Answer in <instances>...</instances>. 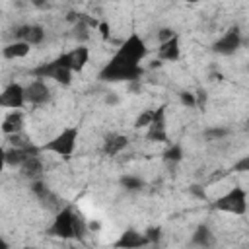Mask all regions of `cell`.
<instances>
[{
	"mask_svg": "<svg viewBox=\"0 0 249 249\" xmlns=\"http://www.w3.org/2000/svg\"><path fill=\"white\" fill-rule=\"evenodd\" d=\"M29 51H31V45H27L25 41H14V43H10V45H6L4 49H2V56L4 58H8V60H14V58H23V56H27L29 54Z\"/></svg>",
	"mask_w": 249,
	"mask_h": 249,
	"instance_id": "44dd1931",
	"label": "cell"
},
{
	"mask_svg": "<svg viewBox=\"0 0 249 249\" xmlns=\"http://www.w3.org/2000/svg\"><path fill=\"white\" fill-rule=\"evenodd\" d=\"M210 206L214 210H220V212L243 216L247 212V191L243 187H233L226 195H222L220 198H216Z\"/></svg>",
	"mask_w": 249,
	"mask_h": 249,
	"instance_id": "277c9868",
	"label": "cell"
},
{
	"mask_svg": "<svg viewBox=\"0 0 249 249\" xmlns=\"http://www.w3.org/2000/svg\"><path fill=\"white\" fill-rule=\"evenodd\" d=\"M31 4L37 8V10H47L51 6V0H31Z\"/></svg>",
	"mask_w": 249,
	"mask_h": 249,
	"instance_id": "4dcf8cb0",
	"label": "cell"
},
{
	"mask_svg": "<svg viewBox=\"0 0 249 249\" xmlns=\"http://www.w3.org/2000/svg\"><path fill=\"white\" fill-rule=\"evenodd\" d=\"M175 35V31L171 29V27H161L160 31H158V39H160V43L161 41H167L169 37H173Z\"/></svg>",
	"mask_w": 249,
	"mask_h": 249,
	"instance_id": "83f0119b",
	"label": "cell"
},
{
	"mask_svg": "<svg viewBox=\"0 0 249 249\" xmlns=\"http://www.w3.org/2000/svg\"><path fill=\"white\" fill-rule=\"evenodd\" d=\"M19 171L23 177H27L29 181H37L43 177V161L39 158V152H33L25 158V161L19 165Z\"/></svg>",
	"mask_w": 249,
	"mask_h": 249,
	"instance_id": "5bb4252c",
	"label": "cell"
},
{
	"mask_svg": "<svg viewBox=\"0 0 249 249\" xmlns=\"http://www.w3.org/2000/svg\"><path fill=\"white\" fill-rule=\"evenodd\" d=\"M144 74V68L140 64L126 62L119 56H111L109 62L99 70V80L101 82H136Z\"/></svg>",
	"mask_w": 249,
	"mask_h": 249,
	"instance_id": "7a4b0ae2",
	"label": "cell"
},
{
	"mask_svg": "<svg viewBox=\"0 0 249 249\" xmlns=\"http://www.w3.org/2000/svg\"><path fill=\"white\" fill-rule=\"evenodd\" d=\"M33 152H39V150L33 148V146H12V148L4 150L6 165H10V167H19V165L25 161V158H27L29 154H33Z\"/></svg>",
	"mask_w": 249,
	"mask_h": 249,
	"instance_id": "2e32d148",
	"label": "cell"
},
{
	"mask_svg": "<svg viewBox=\"0 0 249 249\" xmlns=\"http://www.w3.org/2000/svg\"><path fill=\"white\" fill-rule=\"evenodd\" d=\"M177 2H189V4H195V2H200V0H177Z\"/></svg>",
	"mask_w": 249,
	"mask_h": 249,
	"instance_id": "8d00e7d4",
	"label": "cell"
},
{
	"mask_svg": "<svg viewBox=\"0 0 249 249\" xmlns=\"http://www.w3.org/2000/svg\"><path fill=\"white\" fill-rule=\"evenodd\" d=\"M128 146V138L119 132H109L103 138V154L105 156H117Z\"/></svg>",
	"mask_w": 249,
	"mask_h": 249,
	"instance_id": "ac0fdd59",
	"label": "cell"
},
{
	"mask_svg": "<svg viewBox=\"0 0 249 249\" xmlns=\"http://www.w3.org/2000/svg\"><path fill=\"white\" fill-rule=\"evenodd\" d=\"M179 54H181V45H179V35L177 33L173 37H169L167 41H161L160 47H158L160 60L175 62V60H179Z\"/></svg>",
	"mask_w": 249,
	"mask_h": 249,
	"instance_id": "9a60e30c",
	"label": "cell"
},
{
	"mask_svg": "<svg viewBox=\"0 0 249 249\" xmlns=\"http://www.w3.org/2000/svg\"><path fill=\"white\" fill-rule=\"evenodd\" d=\"M47 233L54 235V237H60V239L84 241V237L88 233V224L78 212H74L68 206H62L58 212H54V220L49 226Z\"/></svg>",
	"mask_w": 249,
	"mask_h": 249,
	"instance_id": "6da1fadb",
	"label": "cell"
},
{
	"mask_svg": "<svg viewBox=\"0 0 249 249\" xmlns=\"http://www.w3.org/2000/svg\"><path fill=\"white\" fill-rule=\"evenodd\" d=\"M189 191L196 196V198H206V193H204V189L202 187H198V185H193V187H189Z\"/></svg>",
	"mask_w": 249,
	"mask_h": 249,
	"instance_id": "f546056e",
	"label": "cell"
},
{
	"mask_svg": "<svg viewBox=\"0 0 249 249\" xmlns=\"http://www.w3.org/2000/svg\"><path fill=\"white\" fill-rule=\"evenodd\" d=\"M60 56H62L64 64H66L72 72H80V70H84V66H86L88 60H89V49L84 47V45H78V47H74L72 51H68V53L60 54Z\"/></svg>",
	"mask_w": 249,
	"mask_h": 249,
	"instance_id": "7c38bea8",
	"label": "cell"
},
{
	"mask_svg": "<svg viewBox=\"0 0 249 249\" xmlns=\"http://www.w3.org/2000/svg\"><path fill=\"white\" fill-rule=\"evenodd\" d=\"M14 35H16V39H19V41H25L27 45H41L43 41H45V29L41 27V25H21V27H18L16 31H14Z\"/></svg>",
	"mask_w": 249,
	"mask_h": 249,
	"instance_id": "4fadbf2b",
	"label": "cell"
},
{
	"mask_svg": "<svg viewBox=\"0 0 249 249\" xmlns=\"http://www.w3.org/2000/svg\"><path fill=\"white\" fill-rule=\"evenodd\" d=\"M144 245H150V241H148L146 233H140L136 230H126L115 241V247H124V249H136V247H144Z\"/></svg>",
	"mask_w": 249,
	"mask_h": 249,
	"instance_id": "e0dca14e",
	"label": "cell"
},
{
	"mask_svg": "<svg viewBox=\"0 0 249 249\" xmlns=\"http://www.w3.org/2000/svg\"><path fill=\"white\" fill-rule=\"evenodd\" d=\"M239 47H241V33H239L237 27H231V29H228V31L212 45V51H214L216 54L230 56V54H233Z\"/></svg>",
	"mask_w": 249,
	"mask_h": 249,
	"instance_id": "52a82bcc",
	"label": "cell"
},
{
	"mask_svg": "<svg viewBox=\"0 0 249 249\" xmlns=\"http://www.w3.org/2000/svg\"><path fill=\"white\" fill-rule=\"evenodd\" d=\"M33 76L35 78H51L62 86H70V82H72V70L64 64L62 56H56L54 60L37 66L33 70Z\"/></svg>",
	"mask_w": 249,
	"mask_h": 249,
	"instance_id": "8992f818",
	"label": "cell"
},
{
	"mask_svg": "<svg viewBox=\"0 0 249 249\" xmlns=\"http://www.w3.org/2000/svg\"><path fill=\"white\" fill-rule=\"evenodd\" d=\"M0 249H8V241H4L2 237H0Z\"/></svg>",
	"mask_w": 249,
	"mask_h": 249,
	"instance_id": "d590c367",
	"label": "cell"
},
{
	"mask_svg": "<svg viewBox=\"0 0 249 249\" xmlns=\"http://www.w3.org/2000/svg\"><path fill=\"white\" fill-rule=\"evenodd\" d=\"M146 54H148V47L138 33H130L115 53V56L126 62H132V64H140L146 58Z\"/></svg>",
	"mask_w": 249,
	"mask_h": 249,
	"instance_id": "5b68a950",
	"label": "cell"
},
{
	"mask_svg": "<svg viewBox=\"0 0 249 249\" xmlns=\"http://www.w3.org/2000/svg\"><path fill=\"white\" fill-rule=\"evenodd\" d=\"M181 158H183V148L179 144H171L163 152V161H167V163H177V161H181Z\"/></svg>",
	"mask_w": 249,
	"mask_h": 249,
	"instance_id": "7402d4cb",
	"label": "cell"
},
{
	"mask_svg": "<svg viewBox=\"0 0 249 249\" xmlns=\"http://www.w3.org/2000/svg\"><path fill=\"white\" fill-rule=\"evenodd\" d=\"M121 185L126 189V191H140L144 187V181L140 177H134V175H124L121 179Z\"/></svg>",
	"mask_w": 249,
	"mask_h": 249,
	"instance_id": "603a6c76",
	"label": "cell"
},
{
	"mask_svg": "<svg viewBox=\"0 0 249 249\" xmlns=\"http://www.w3.org/2000/svg\"><path fill=\"white\" fill-rule=\"evenodd\" d=\"M160 235H161V230L160 228H148V231H146V237H148L150 243H156L160 239Z\"/></svg>",
	"mask_w": 249,
	"mask_h": 249,
	"instance_id": "4316f807",
	"label": "cell"
},
{
	"mask_svg": "<svg viewBox=\"0 0 249 249\" xmlns=\"http://www.w3.org/2000/svg\"><path fill=\"white\" fill-rule=\"evenodd\" d=\"M0 128H2L4 134H10V136L21 132V128H23V113H21V109H10V113L2 119Z\"/></svg>",
	"mask_w": 249,
	"mask_h": 249,
	"instance_id": "d6986e66",
	"label": "cell"
},
{
	"mask_svg": "<svg viewBox=\"0 0 249 249\" xmlns=\"http://www.w3.org/2000/svg\"><path fill=\"white\" fill-rule=\"evenodd\" d=\"M31 191H33V195L41 200V204L43 206H47L49 210H54V212H58L60 208H62V202H60V198L47 187V185H43L41 183V179H37V181H31Z\"/></svg>",
	"mask_w": 249,
	"mask_h": 249,
	"instance_id": "8fae6325",
	"label": "cell"
},
{
	"mask_svg": "<svg viewBox=\"0 0 249 249\" xmlns=\"http://www.w3.org/2000/svg\"><path fill=\"white\" fill-rule=\"evenodd\" d=\"M179 99H181V103H183V105H187V107H196V99H195V93L183 91V93H179Z\"/></svg>",
	"mask_w": 249,
	"mask_h": 249,
	"instance_id": "484cf974",
	"label": "cell"
},
{
	"mask_svg": "<svg viewBox=\"0 0 249 249\" xmlns=\"http://www.w3.org/2000/svg\"><path fill=\"white\" fill-rule=\"evenodd\" d=\"M195 99H196V105H204V101H206V91L204 89H198L196 93H195Z\"/></svg>",
	"mask_w": 249,
	"mask_h": 249,
	"instance_id": "1f68e13d",
	"label": "cell"
},
{
	"mask_svg": "<svg viewBox=\"0 0 249 249\" xmlns=\"http://www.w3.org/2000/svg\"><path fill=\"white\" fill-rule=\"evenodd\" d=\"M228 134H230L228 128H208V130H204V136L208 140H220V138H224Z\"/></svg>",
	"mask_w": 249,
	"mask_h": 249,
	"instance_id": "d4e9b609",
	"label": "cell"
},
{
	"mask_svg": "<svg viewBox=\"0 0 249 249\" xmlns=\"http://www.w3.org/2000/svg\"><path fill=\"white\" fill-rule=\"evenodd\" d=\"M191 243L193 245H198V247H212L216 243V235L212 233V230L206 224H200V226H196Z\"/></svg>",
	"mask_w": 249,
	"mask_h": 249,
	"instance_id": "ffe728a7",
	"label": "cell"
},
{
	"mask_svg": "<svg viewBox=\"0 0 249 249\" xmlns=\"http://www.w3.org/2000/svg\"><path fill=\"white\" fill-rule=\"evenodd\" d=\"M99 29H101V35L107 37V33H109V31H107V23H99Z\"/></svg>",
	"mask_w": 249,
	"mask_h": 249,
	"instance_id": "e575fe53",
	"label": "cell"
},
{
	"mask_svg": "<svg viewBox=\"0 0 249 249\" xmlns=\"http://www.w3.org/2000/svg\"><path fill=\"white\" fill-rule=\"evenodd\" d=\"M105 101H107V103H111V105H115V103H117V101H119V97H117V95H115V93H109V95H107V97H105Z\"/></svg>",
	"mask_w": 249,
	"mask_h": 249,
	"instance_id": "d6a6232c",
	"label": "cell"
},
{
	"mask_svg": "<svg viewBox=\"0 0 249 249\" xmlns=\"http://www.w3.org/2000/svg\"><path fill=\"white\" fill-rule=\"evenodd\" d=\"M165 105H161V107H158L156 109V113H154V119L150 121V124L146 126L148 128V132H146V136H148V140H152V142H167V130H165Z\"/></svg>",
	"mask_w": 249,
	"mask_h": 249,
	"instance_id": "30bf717a",
	"label": "cell"
},
{
	"mask_svg": "<svg viewBox=\"0 0 249 249\" xmlns=\"http://www.w3.org/2000/svg\"><path fill=\"white\" fill-rule=\"evenodd\" d=\"M154 113H156V109H148V111H144V113H140V115L136 117V121H134V126H136V128H142V126H148V124H150V121L154 119Z\"/></svg>",
	"mask_w": 249,
	"mask_h": 249,
	"instance_id": "cb8c5ba5",
	"label": "cell"
},
{
	"mask_svg": "<svg viewBox=\"0 0 249 249\" xmlns=\"http://www.w3.org/2000/svg\"><path fill=\"white\" fill-rule=\"evenodd\" d=\"M233 171H241V173L243 171H249V158L245 156L243 160H239L237 163H233Z\"/></svg>",
	"mask_w": 249,
	"mask_h": 249,
	"instance_id": "f1b7e54d",
	"label": "cell"
},
{
	"mask_svg": "<svg viewBox=\"0 0 249 249\" xmlns=\"http://www.w3.org/2000/svg\"><path fill=\"white\" fill-rule=\"evenodd\" d=\"M23 93H25V103L29 105H45L51 99V88L41 78L27 84L23 88Z\"/></svg>",
	"mask_w": 249,
	"mask_h": 249,
	"instance_id": "9c48e42d",
	"label": "cell"
},
{
	"mask_svg": "<svg viewBox=\"0 0 249 249\" xmlns=\"http://www.w3.org/2000/svg\"><path fill=\"white\" fill-rule=\"evenodd\" d=\"M78 134H80L78 126H66V128H62L56 136H53L49 142H45V144L39 148V152H51V154H56V156L68 160V158L74 154V150H76Z\"/></svg>",
	"mask_w": 249,
	"mask_h": 249,
	"instance_id": "3957f363",
	"label": "cell"
},
{
	"mask_svg": "<svg viewBox=\"0 0 249 249\" xmlns=\"http://www.w3.org/2000/svg\"><path fill=\"white\" fill-rule=\"evenodd\" d=\"M4 165H6V160H4V148H0V173H2Z\"/></svg>",
	"mask_w": 249,
	"mask_h": 249,
	"instance_id": "836d02e7",
	"label": "cell"
},
{
	"mask_svg": "<svg viewBox=\"0 0 249 249\" xmlns=\"http://www.w3.org/2000/svg\"><path fill=\"white\" fill-rule=\"evenodd\" d=\"M23 105H25V93H23L21 84L12 82L0 91V107H4V109H21Z\"/></svg>",
	"mask_w": 249,
	"mask_h": 249,
	"instance_id": "ba28073f",
	"label": "cell"
}]
</instances>
